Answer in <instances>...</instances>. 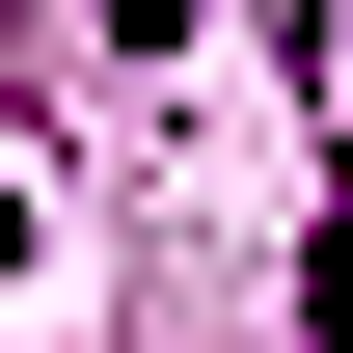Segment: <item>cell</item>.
Wrapping results in <instances>:
<instances>
[{"mask_svg": "<svg viewBox=\"0 0 353 353\" xmlns=\"http://www.w3.org/2000/svg\"><path fill=\"white\" fill-rule=\"evenodd\" d=\"M136 28H163V0H136Z\"/></svg>", "mask_w": 353, "mask_h": 353, "instance_id": "1", "label": "cell"}]
</instances>
